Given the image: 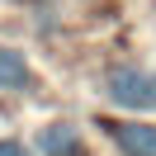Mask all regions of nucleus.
Instances as JSON below:
<instances>
[{"label":"nucleus","mask_w":156,"mask_h":156,"mask_svg":"<svg viewBox=\"0 0 156 156\" xmlns=\"http://www.w3.org/2000/svg\"><path fill=\"white\" fill-rule=\"evenodd\" d=\"M38 151H48V156H80V133L71 123H48L38 133Z\"/></svg>","instance_id":"nucleus-3"},{"label":"nucleus","mask_w":156,"mask_h":156,"mask_svg":"<svg viewBox=\"0 0 156 156\" xmlns=\"http://www.w3.org/2000/svg\"><path fill=\"white\" fill-rule=\"evenodd\" d=\"M128 156H156V123H104Z\"/></svg>","instance_id":"nucleus-2"},{"label":"nucleus","mask_w":156,"mask_h":156,"mask_svg":"<svg viewBox=\"0 0 156 156\" xmlns=\"http://www.w3.org/2000/svg\"><path fill=\"white\" fill-rule=\"evenodd\" d=\"M104 95L109 104L118 109H156V71H142V66H114L104 76Z\"/></svg>","instance_id":"nucleus-1"},{"label":"nucleus","mask_w":156,"mask_h":156,"mask_svg":"<svg viewBox=\"0 0 156 156\" xmlns=\"http://www.w3.org/2000/svg\"><path fill=\"white\" fill-rule=\"evenodd\" d=\"M24 85H29V62H24V52L0 48V90H24Z\"/></svg>","instance_id":"nucleus-4"},{"label":"nucleus","mask_w":156,"mask_h":156,"mask_svg":"<svg viewBox=\"0 0 156 156\" xmlns=\"http://www.w3.org/2000/svg\"><path fill=\"white\" fill-rule=\"evenodd\" d=\"M0 156H29V147H24L19 137H5V142H0Z\"/></svg>","instance_id":"nucleus-5"}]
</instances>
